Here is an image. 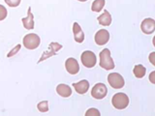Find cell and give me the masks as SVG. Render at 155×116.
I'll list each match as a JSON object with an SVG mask.
<instances>
[{
  "instance_id": "obj_1",
  "label": "cell",
  "mask_w": 155,
  "mask_h": 116,
  "mask_svg": "<svg viewBox=\"0 0 155 116\" xmlns=\"http://www.w3.org/2000/svg\"><path fill=\"white\" fill-rule=\"evenodd\" d=\"M100 57V66L105 70H113L114 66V62L113 60V58L110 56V51L109 48H105L99 54Z\"/></svg>"
},
{
  "instance_id": "obj_2",
  "label": "cell",
  "mask_w": 155,
  "mask_h": 116,
  "mask_svg": "<svg viewBox=\"0 0 155 116\" xmlns=\"http://www.w3.org/2000/svg\"><path fill=\"white\" fill-rule=\"evenodd\" d=\"M111 104L116 109H124L129 105V97L125 93H116L111 99Z\"/></svg>"
},
{
  "instance_id": "obj_3",
  "label": "cell",
  "mask_w": 155,
  "mask_h": 116,
  "mask_svg": "<svg viewBox=\"0 0 155 116\" xmlns=\"http://www.w3.org/2000/svg\"><path fill=\"white\" fill-rule=\"evenodd\" d=\"M22 43H23L24 47L27 48V50H32L40 46L41 40H40V37H39L37 34L31 33V34H27V35L24 36Z\"/></svg>"
},
{
  "instance_id": "obj_4",
  "label": "cell",
  "mask_w": 155,
  "mask_h": 116,
  "mask_svg": "<svg viewBox=\"0 0 155 116\" xmlns=\"http://www.w3.org/2000/svg\"><path fill=\"white\" fill-rule=\"evenodd\" d=\"M81 60L82 65L86 68H93L96 65L97 58L94 52H92L90 50H85L81 53Z\"/></svg>"
},
{
  "instance_id": "obj_5",
  "label": "cell",
  "mask_w": 155,
  "mask_h": 116,
  "mask_svg": "<svg viewBox=\"0 0 155 116\" xmlns=\"http://www.w3.org/2000/svg\"><path fill=\"white\" fill-rule=\"evenodd\" d=\"M108 81L114 89H120L125 84L123 76L118 72H111L108 76Z\"/></svg>"
},
{
  "instance_id": "obj_6",
  "label": "cell",
  "mask_w": 155,
  "mask_h": 116,
  "mask_svg": "<svg viewBox=\"0 0 155 116\" xmlns=\"http://www.w3.org/2000/svg\"><path fill=\"white\" fill-rule=\"evenodd\" d=\"M107 93H108V88L104 83H97L93 86V88L91 90V96L94 99L102 100L104 99Z\"/></svg>"
},
{
  "instance_id": "obj_7",
  "label": "cell",
  "mask_w": 155,
  "mask_h": 116,
  "mask_svg": "<svg viewBox=\"0 0 155 116\" xmlns=\"http://www.w3.org/2000/svg\"><path fill=\"white\" fill-rule=\"evenodd\" d=\"M140 29L147 35L152 34L155 31V21L151 18L143 19L142 21V24H140Z\"/></svg>"
},
{
  "instance_id": "obj_8",
  "label": "cell",
  "mask_w": 155,
  "mask_h": 116,
  "mask_svg": "<svg viewBox=\"0 0 155 116\" xmlns=\"http://www.w3.org/2000/svg\"><path fill=\"white\" fill-rule=\"evenodd\" d=\"M110 40V33L106 29H101L95 34V43L98 46H104Z\"/></svg>"
},
{
  "instance_id": "obj_9",
  "label": "cell",
  "mask_w": 155,
  "mask_h": 116,
  "mask_svg": "<svg viewBox=\"0 0 155 116\" xmlns=\"http://www.w3.org/2000/svg\"><path fill=\"white\" fill-rule=\"evenodd\" d=\"M65 68H66L67 72H69V74H71V75H76L80 71L79 63H78V61L75 59V58H73V57L68 58V59L66 60V62H65Z\"/></svg>"
},
{
  "instance_id": "obj_10",
  "label": "cell",
  "mask_w": 155,
  "mask_h": 116,
  "mask_svg": "<svg viewBox=\"0 0 155 116\" xmlns=\"http://www.w3.org/2000/svg\"><path fill=\"white\" fill-rule=\"evenodd\" d=\"M73 87L75 88L76 92L79 94H85L89 89V82L86 79H82L77 83H73Z\"/></svg>"
},
{
  "instance_id": "obj_11",
  "label": "cell",
  "mask_w": 155,
  "mask_h": 116,
  "mask_svg": "<svg viewBox=\"0 0 155 116\" xmlns=\"http://www.w3.org/2000/svg\"><path fill=\"white\" fill-rule=\"evenodd\" d=\"M73 33H74V39L77 43H82L84 40V33L81 30L80 24L74 22L73 24Z\"/></svg>"
},
{
  "instance_id": "obj_12",
  "label": "cell",
  "mask_w": 155,
  "mask_h": 116,
  "mask_svg": "<svg viewBox=\"0 0 155 116\" xmlns=\"http://www.w3.org/2000/svg\"><path fill=\"white\" fill-rule=\"evenodd\" d=\"M22 23H23V26L25 27L28 30L34 28V16L33 14L31 13V8L29 7L28 8V11H27V17L26 18H21Z\"/></svg>"
},
{
  "instance_id": "obj_13",
  "label": "cell",
  "mask_w": 155,
  "mask_h": 116,
  "mask_svg": "<svg viewBox=\"0 0 155 116\" xmlns=\"http://www.w3.org/2000/svg\"><path fill=\"white\" fill-rule=\"evenodd\" d=\"M56 92L58 95L63 97V98H68V97H70L72 95V89L70 88V86L63 83L57 85Z\"/></svg>"
},
{
  "instance_id": "obj_14",
  "label": "cell",
  "mask_w": 155,
  "mask_h": 116,
  "mask_svg": "<svg viewBox=\"0 0 155 116\" xmlns=\"http://www.w3.org/2000/svg\"><path fill=\"white\" fill-rule=\"evenodd\" d=\"M98 22L103 26H109L111 23V16L110 14L105 10L104 13L101 14L100 17H98Z\"/></svg>"
},
{
  "instance_id": "obj_15",
  "label": "cell",
  "mask_w": 155,
  "mask_h": 116,
  "mask_svg": "<svg viewBox=\"0 0 155 116\" xmlns=\"http://www.w3.org/2000/svg\"><path fill=\"white\" fill-rule=\"evenodd\" d=\"M145 72H147V69H145V67L143 66V65H136L133 69V72H134V76L137 77V79H142V77L144 76L145 75Z\"/></svg>"
},
{
  "instance_id": "obj_16",
  "label": "cell",
  "mask_w": 155,
  "mask_h": 116,
  "mask_svg": "<svg viewBox=\"0 0 155 116\" xmlns=\"http://www.w3.org/2000/svg\"><path fill=\"white\" fill-rule=\"evenodd\" d=\"M105 3H106L105 0H94L93 3L91 5V10L93 12L99 13L103 10V8L105 6Z\"/></svg>"
},
{
  "instance_id": "obj_17",
  "label": "cell",
  "mask_w": 155,
  "mask_h": 116,
  "mask_svg": "<svg viewBox=\"0 0 155 116\" xmlns=\"http://www.w3.org/2000/svg\"><path fill=\"white\" fill-rule=\"evenodd\" d=\"M37 108L39 109V111H41V112H47L48 110V101L40 102V103L37 105Z\"/></svg>"
},
{
  "instance_id": "obj_18",
  "label": "cell",
  "mask_w": 155,
  "mask_h": 116,
  "mask_svg": "<svg viewBox=\"0 0 155 116\" xmlns=\"http://www.w3.org/2000/svg\"><path fill=\"white\" fill-rule=\"evenodd\" d=\"M85 116H101V113L97 108H91L89 109H87V111L85 112Z\"/></svg>"
},
{
  "instance_id": "obj_19",
  "label": "cell",
  "mask_w": 155,
  "mask_h": 116,
  "mask_svg": "<svg viewBox=\"0 0 155 116\" xmlns=\"http://www.w3.org/2000/svg\"><path fill=\"white\" fill-rule=\"evenodd\" d=\"M21 0H5L6 4H8V6L10 7H18L21 4Z\"/></svg>"
},
{
  "instance_id": "obj_20",
  "label": "cell",
  "mask_w": 155,
  "mask_h": 116,
  "mask_svg": "<svg viewBox=\"0 0 155 116\" xmlns=\"http://www.w3.org/2000/svg\"><path fill=\"white\" fill-rule=\"evenodd\" d=\"M7 17V9L3 5H0V21H3Z\"/></svg>"
},
{
  "instance_id": "obj_21",
  "label": "cell",
  "mask_w": 155,
  "mask_h": 116,
  "mask_svg": "<svg viewBox=\"0 0 155 116\" xmlns=\"http://www.w3.org/2000/svg\"><path fill=\"white\" fill-rule=\"evenodd\" d=\"M148 59H149V62L151 63L153 66H155V51L150 53L149 56H148Z\"/></svg>"
},
{
  "instance_id": "obj_22",
  "label": "cell",
  "mask_w": 155,
  "mask_h": 116,
  "mask_svg": "<svg viewBox=\"0 0 155 116\" xmlns=\"http://www.w3.org/2000/svg\"><path fill=\"white\" fill-rule=\"evenodd\" d=\"M149 81L151 82V83L155 84V71L151 72L149 74Z\"/></svg>"
},
{
  "instance_id": "obj_23",
  "label": "cell",
  "mask_w": 155,
  "mask_h": 116,
  "mask_svg": "<svg viewBox=\"0 0 155 116\" xmlns=\"http://www.w3.org/2000/svg\"><path fill=\"white\" fill-rule=\"evenodd\" d=\"M152 43H153V46L155 47V36L153 37V40H152Z\"/></svg>"
},
{
  "instance_id": "obj_24",
  "label": "cell",
  "mask_w": 155,
  "mask_h": 116,
  "mask_svg": "<svg viewBox=\"0 0 155 116\" xmlns=\"http://www.w3.org/2000/svg\"><path fill=\"white\" fill-rule=\"evenodd\" d=\"M79 1H81V2H85V1H87V0H79Z\"/></svg>"
}]
</instances>
